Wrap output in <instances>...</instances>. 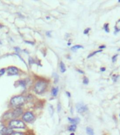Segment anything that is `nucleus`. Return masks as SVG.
I'll use <instances>...</instances> for the list:
<instances>
[{
	"label": "nucleus",
	"mask_w": 120,
	"mask_h": 135,
	"mask_svg": "<svg viewBox=\"0 0 120 135\" xmlns=\"http://www.w3.org/2000/svg\"><path fill=\"white\" fill-rule=\"evenodd\" d=\"M49 82L46 80H38L35 82L33 85L34 92L38 95L44 94L48 88Z\"/></svg>",
	"instance_id": "obj_1"
},
{
	"label": "nucleus",
	"mask_w": 120,
	"mask_h": 135,
	"mask_svg": "<svg viewBox=\"0 0 120 135\" xmlns=\"http://www.w3.org/2000/svg\"><path fill=\"white\" fill-rule=\"evenodd\" d=\"M26 102V97L24 95H16L11 98L9 105L12 108L22 107Z\"/></svg>",
	"instance_id": "obj_2"
},
{
	"label": "nucleus",
	"mask_w": 120,
	"mask_h": 135,
	"mask_svg": "<svg viewBox=\"0 0 120 135\" xmlns=\"http://www.w3.org/2000/svg\"><path fill=\"white\" fill-rule=\"evenodd\" d=\"M6 125L7 127L11 130H25L27 128L26 124L22 120L20 119H13L7 122H6Z\"/></svg>",
	"instance_id": "obj_3"
},
{
	"label": "nucleus",
	"mask_w": 120,
	"mask_h": 135,
	"mask_svg": "<svg viewBox=\"0 0 120 135\" xmlns=\"http://www.w3.org/2000/svg\"><path fill=\"white\" fill-rule=\"evenodd\" d=\"M21 120L25 123H32L35 120V115L33 111H24L23 115L21 116Z\"/></svg>",
	"instance_id": "obj_4"
},
{
	"label": "nucleus",
	"mask_w": 120,
	"mask_h": 135,
	"mask_svg": "<svg viewBox=\"0 0 120 135\" xmlns=\"http://www.w3.org/2000/svg\"><path fill=\"white\" fill-rule=\"evenodd\" d=\"M11 113H12L13 119H19L20 117H21V116L23 115L24 112L23 107L12 108V109H11Z\"/></svg>",
	"instance_id": "obj_5"
},
{
	"label": "nucleus",
	"mask_w": 120,
	"mask_h": 135,
	"mask_svg": "<svg viewBox=\"0 0 120 135\" xmlns=\"http://www.w3.org/2000/svg\"><path fill=\"white\" fill-rule=\"evenodd\" d=\"M9 75H18L19 74V69L16 66H9L6 69Z\"/></svg>",
	"instance_id": "obj_6"
},
{
	"label": "nucleus",
	"mask_w": 120,
	"mask_h": 135,
	"mask_svg": "<svg viewBox=\"0 0 120 135\" xmlns=\"http://www.w3.org/2000/svg\"><path fill=\"white\" fill-rule=\"evenodd\" d=\"M76 110H77L78 112H79L81 114L84 113V112H86L88 110V106L86 104H83V103H78V104H77L76 106Z\"/></svg>",
	"instance_id": "obj_7"
},
{
	"label": "nucleus",
	"mask_w": 120,
	"mask_h": 135,
	"mask_svg": "<svg viewBox=\"0 0 120 135\" xmlns=\"http://www.w3.org/2000/svg\"><path fill=\"white\" fill-rule=\"evenodd\" d=\"M16 84L18 85V86L22 87L23 88L25 89V88L27 87V85H28L27 79H21V80H19L18 82H16Z\"/></svg>",
	"instance_id": "obj_8"
},
{
	"label": "nucleus",
	"mask_w": 120,
	"mask_h": 135,
	"mask_svg": "<svg viewBox=\"0 0 120 135\" xmlns=\"http://www.w3.org/2000/svg\"><path fill=\"white\" fill-rule=\"evenodd\" d=\"M8 127H6V125L4 124H1L0 125V135H6Z\"/></svg>",
	"instance_id": "obj_9"
},
{
	"label": "nucleus",
	"mask_w": 120,
	"mask_h": 135,
	"mask_svg": "<svg viewBox=\"0 0 120 135\" xmlns=\"http://www.w3.org/2000/svg\"><path fill=\"white\" fill-rule=\"evenodd\" d=\"M68 120L69 121V122L72 124V125H77L80 122V118L76 117H74V118H72V117H68Z\"/></svg>",
	"instance_id": "obj_10"
},
{
	"label": "nucleus",
	"mask_w": 120,
	"mask_h": 135,
	"mask_svg": "<svg viewBox=\"0 0 120 135\" xmlns=\"http://www.w3.org/2000/svg\"><path fill=\"white\" fill-rule=\"evenodd\" d=\"M58 93H59V87H54L52 88V90H51V94H52V96L56 97L58 95Z\"/></svg>",
	"instance_id": "obj_11"
},
{
	"label": "nucleus",
	"mask_w": 120,
	"mask_h": 135,
	"mask_svg": "<svg viewBox=\"0 0 120 135\" xmlns=\"http://www.w3.org/2000/svg\"><path fill=\"white\" fill-rule=\"evenodd\" d=\"M59 69H60V72H62V73L65 72H66V70H67L66 66H65L64 63L62 61H61V62H60V63H59Z\"/></svg>",
	"instance_id": "obj_12"
},
{
	"label": "nucleus",
	"mask_w": 120,
	"mask_h": 135,
	"mask_svg": "<svg viewBox=\"0 0 120 135\" xmlns=\"http://www.w3.org/2000/svg\"><path fill=\"white\" fill-rule=\"evenodd\" d=\"M86 133H87L88 135H95L93 130L91 127H86Z\"/></svg>",
	"instance_id": "obj_13"
},
{
	"label": "nucleus",
	"mask_w": 120,
	"mask_h": 135,
	"mask_svg": "<svg viewBox=\"0 0 120 135\" xmlns=\"http://www.w3.org/2000/svg\"><path fill=\"white\" fill-rule=\"evenodd\" d=\"M76 128H77V126H76V125H71L69 126V127H68V130H69V132H73L76 131Z\"/></svg>",
	"instance_id": "obj_14"
},
{
	"label": "nucleus",
	"mask_w": 120,
	"mask_h": 135,
	"mask_svg": "<svg viewBox=\"0 0 120 135\" xmlns=\"http://www.w3.org/2000/svg\"><path fill=\"white\" fill-rule=\"evenodd\" d=\"M83 46H81V45H75V46H72V48H71V49H72V51H76L78 49H83Z\"/></svg>",
	"instance_id": "obj_15"
},
{
	"label": "nucleus",
	"mask_w": 120,
	"mask_h": 135,
	"mask_svg": "<svg viewBox=\"0 0 120 135\" xmlns=\"http://www.w3.org/2000/svg\"><path fill=\"white\" fill-rule=\"evenodd\" d=\"M102 50H100H100H97V51H95L94 52H92L91 54H90L88 56V57H87V58H91L92 56H93L94 55H96L97 53H100V52H102Z\"/></svg>",
	"instance_id": "obj_16"
},
{
	"label": "nucleus",
	"mask_w": 120,
	"mask_h": 135,
	"mask_svg": "<svg viewBox=\"0 0 120 135\" xmlns=\"http://www.w3.org/2000/svg\"><path fill=\"white\" fill-rule=\"evenodd\" d=\"M10 135H26V134L25 132H16V131H14L12 134H11Z\"/></svg>",
	"instance_id": "obj_17"
},
{
	"label": "nucleus",
	"mask_w": 120,
	"mask_h": 135,
	"mask_svg": "<svg viewBox=\"0 0 120 135\" xmlns=\"http://www.w3.org/2000/svg\"><path fill=\"white\" fill-rule=\"evenodd\" d=\"M104 30H105L106 32H110V30H109V23H105L104 25Z\"/></svg>",
	"instance_id": "obj_18"
},
{
	"label": "nucleus",
	"mask_w": 120,
	"mask_h": 135,
	"mask_svg": "<svg viewBox=\"0 0 120 135\" xmlns=\"http://www.w3.org/2000/svg\"><path fill=\"white\" fill-rule=\"evenodd\" d=\"M83 83L86 85H87L88 83H89V80H88V78L86 77H83Z\"/></svg>",
	"instance_id": "obj_19"
},
{
	"label": "nucleus",
	"mask_w": 120,
	"mask_h": 135,
	"mask_svg": "<svg viewBox=\"0 0 120 135\" xmlns=\"http://www.w3.org/2000/svg\"><path fill=\"white\" fill-rule=\"evenodd\" d=\"M53 76H54V82L55 83H57V82H58V80H59V76H58V75L57 74V73H53Z\"/></svg>",
	"instance_id": "obj_20"
},
{
	"label": "nucleus",
	"mask_w": 120,
	"mask_h": 135,
	"mask_svg": "<svg viewBox=\"0 0 120 135\" xmlns=\"http://www.w3.org/2000/svg\"><path fill=\"white\" fill-rule=\"evenodd\" d=\"M49 110L50 115L52 116V115H53V112H54V110H53V106H52V105H49Z\"/></svg>",
	"instance_id": "obj_21"
},
{
	"label": "nucleus",
	"mask_w": 120,
	"mask_h": 135,
	"mask_svg": "<svg viewBox=\"0 0 120 135\" xmlns=\"http://www.w3.org/2000/svg\"><path fill=\"white\" fill-rule=\"evenodd\" d=\"M6 72V68H1V69H0V76L4 75Z\"/></svg>",
	"instance_id": "obj_22"
},
{
	"label": "nucleus",
	"mask_w": 120,
	"mask_h": 135,
	"mask_svg": "<svg viewBox=\"0 0 120 135\" xmlns=\"http://www.w3.org/2000/svg\"><path fill=\"white\" fill-rule=\"evenodd\" d=\"M28 62H29V64H30V65H32V64H33V63H35L34 59H33L32 57H30V58H29V59H28Z\"/></svg>",
	"instance_id": "obj_23"
},
{
	"label": "nucleus",
	"mask_w": 120,
	"mask_h": 135,
	"mask_svg": "<svg viewBox=\"0 0 120 135\" xmlns=\"http://www.w3.org/2000/svg\"><path fill=\"white\" fill-rule=\"evenodd\" d=\"M90 30H91V28H90V27H88V28L85 29V30L83 31V34H84V35H87V34H88V32H89Z\"/></svg>",
	"instance_id": "obj_24"
},
{
	"label": "nucleus",
	"mask_w": 120,
	"mask_h": 135,
	"mask_svg": "<svg viewBox=\"0 0 120 135\" xmlns=\"http://www.w3.org/2000/svg\"><path fill=\"white\" fill-rule=\"evenodd\" d=\"M117 56H118V54H116V55H114V56H113V57L112 58V62H113V63H115V62L116 61Z\"/></svg>",
	"instance_id": "obj_25"
},
{
	"label": "nucleus",
	"mask_w": 120,
	"mask_h": 135,
	"mask_svg": "<svg viewBox=\"0 0 120 135\" xmlns=\"http://www.w3.org/2000/svg\"><path fill=\"white\" fill-rule=\"evenodd\" d=\"M15 54H16V56H18V57H19V58H20V59H21V61H23V62H24V64H25V65H26V63L25 62V61H24V59H23V58H21V56H20V55H19V54L18 53H16Z\"/></svg>",
	"instance_id": "obj_26"
},
{
	"label": "nucleus",
	"mask_w": 120,
	"mask_h": 135,
	"mask_svg": "<svg viewBox=\"0 0 120 135\" xmlns=\"http://www.w3.org/2000/svg\"><path fill=\"white\" fill-rule=\"evenodd\" d=\"M57 111H58V112H60V111H61V104L59 103L57 105Z\"/></svg>",
	"instance_id": "obj_27"
},
{
	"label": "nucleus",
	"mask_w": 120,
	"mask_h": 135,
	"mask_svg": "<svg viewBox=\"0 0 120 135\" xmlns=\"http://www.w3.org/2000/svg\"><path fill=\"white\" fill-rule=\"evenodd\" d=\"M46 35H47L48 37H51V31H48V32H46Z\"/></svg>",
	"instance_id": "obj_28"
},
{
	"label": "nucleus",
	"mask_w": 120,
	"mask_h": 135,
	"mask_svg": "<svg viewBox=\"0 0 120 135\" xmlns=\"http://www.w3.org/2000/svg\"><path fill=\"white\" fill-rule=\"evenodd\" d=\"M105 47H106L105 45H101V46H99V49H100V50H102V49H104V48H105Z\"/></svg>",
	"instance_id": "obj_29"
},
{
	"label": "nucleus",
	"mask_w": 120,
	"mask_h": 135,
	"mask_svg": "<svg viewBox=\"0 0 120 135\" xmlns=\"http://www.w3.org/2000/svg\"><path fill=\"white\" fill-rule=\"evenodd\" d=\"M14 50L16 51L17 52H20V51H21L20 48H19V47H15V48H14Z\"/></svg>",
	"instance_id": "obj_30"
},
{
	"label": "nucleus",
	"mask_w": 120,
	"mask_h": 135,
	"mask_svg": "<svg viewBox=\"0 0 120 135\" xmlns=\"http://www.w3.org/2000/svg\"><path fill=\"white\" fill-rule=\"evenodd\" d=\"M76 70L78 72H80V73H81V74H84V72L83 71V70H80V69H76Z\"/></svg>",
	"instance_id": "obj_31"
},
{
	"label": "nucleus",
	"mask_w": 120,
	"mask_h": 135,
	"mask_svg": "<svg viewBox=\"0 0 120 135\" xmlns=\"http://www.w3.org/2000/svg\"><path fill=\"white\" fill-rule=\"evenodd\" d=\"M25 42L27 43V44H30V45H34V42H30V41H25Z\"/></svg>",
	"instance_id": "obj_32"
},
{
	"label": "nucleus",
	"mask_w": 120,
	"mask_h": 135,
	"mask_svg": "<svg viewBox=\"0 0 120 135\" xmlns=\"http://www.w3.org/2000/svg\"><path fill=\"white\" fill-rule=\"evenodd\" d=\"M100 70L102 71V72H104V71H105L106 70V68L105 67H102L100 68Z\"/></svg>",
	"instance_id": "obj_33"
},
{
	"label": "nucleus",
	"mask_w": 120,
	"mask_h": 135,
	"mask_svg": "<svg viewBox=\"0 0 120 135\" xmlns=\"http://www.w3.org/2000/svg\"><path fill=\"white\" fill-rule=\"evenodd\" d=\"M66 94H67V95L68 96V97H69V98L71 97V94H70L69 91H66Z\"/></svg>",
	"instance_id": "obj_34"
},
{
	"label": "nucleus",
	"mask_w": 120,
	"mask_h": 135,
	"mask_svg": "<svg viewBox=\"0 0 120 135\" xmlns=\"http://www.w3.org/2000/svg\"><path fill=\"white\" fill-rule=\"evenodd\" d=\"M70 135H74V133H73V132H72V133L70 134Z\"/></svg>",
	"instance_id": "obj_35"
},
{
	"label": "nucleus",
	"mask_w": 120,
	"mask_h": 135,
	"mask_svg": "<svg viewBox=\"0 0 120 135\" xmlns=\"http://www.w3.org/2000/svg\"><path fill=\"white\" fill-rule=\"evenodd\" d=\"M47 18V19H48V20H49V16H48V17H47V18Z\"/></svg>",
	"instance_id": "obj_36"
},
{
	"label": "nucleus",
	"mask_w": 120,
	"mask_h": 135,
	"mask_svg": "<svg viewBox=\"0 0 120 135\" xmlns=\"http://www.w3.org/2000/svg\"><path fill=\"white\" fill-rule=\"evenodd\" d=\"M68 45H69H69H71V43H70V42H69V43H68Z\"/></svg>",
	"instance_id": "obj_37"
},
{
	"label": "nucleus",
	"mask_w": 120,
	"mask_h": 135,
	"mask_svg": "<svg viewBox=\"0 0 120 135\" xmlns=\"http://www.w3.org/2000/svg\"><path fill=\"white\" fill-rule=\"evenodd\" d=\"M118 51H120V49H118Z\"/></svg>",
	"instance_id": "obj_38"
},
{
	"label": "nucleus",
	"mask_w": 120,
	"mask_h": 135,
	"mask_svg": "<svg viewBox=\"0 0 120 135\" xmlns=\"http://www.w3.org/2000/svg\"></svg>",
	"instance_id": "obj_39"
},
{
	"label": "nucleus",
	"mask_w": 120,
	"mask_h": 135,
	"mask_svg": "<svg viewBox=\"0 0 120 135\" xmlns=\"http://www.w3.org/2000/svg\"></svg>",
	"instance_id": "obj_40"
}]
</instances>
